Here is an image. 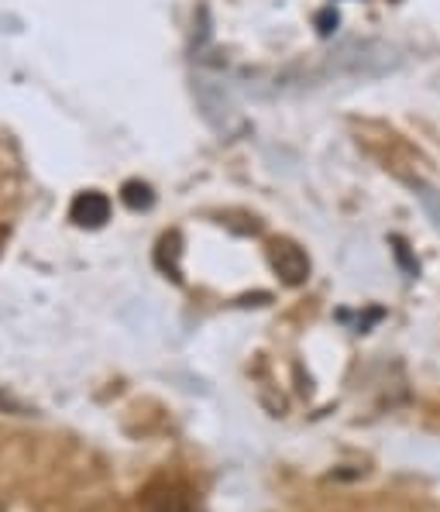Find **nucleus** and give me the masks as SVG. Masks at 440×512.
<instances>
[{"label": "nucleus", "mask_w": 440, "mask_h": 512, "mask_svg": "<svg viewBox=\"0 0 440 512\" xmlns=\"http://www.w3.org/2000/svg\"><path fill=\"white\" fill-rule=\"evenodd\" d=\"M272 265L282 275L286 286H303L310 279V258L303 248H296L293 241H275L272 244Z\"/></svg>", "instance_id": "nucleus-1"}, {"label": "nucleus", "mask_w": 440, "mask_h": 512, "mask_svg": "<svg viewBox=\"0 0 440 512\" xmlns=\"http://www.w3.org/2000/svg\"><path fill=\"white\" fill-rule=\"evenodd\" d=\"M138 512H190V492L179 482H155L141 495Z\"/></svg>", "instance_id": "nucleus-2"}, {"label": "nucleus", "mask_w": 440, "mask_h": 512, "mask_svg": "<svg viewBox=\"0 0 440 512\" xmlns=\"http://www.w3.org/2000/svg\"><path fill=\"white\" fill-rule=\"evenodd\" d=\"M83 210H86L83 224H100V220H107V200H104V196H86V200H80L76 214H83Z\"/></svg>", "instance_id": "nucleus-3"}, {"label": "nucleus", "mask_w": 440, "mask_h": 512, "mask_svg": "<svg viewBox=\"0 0 440 512\" xmlns=\"http://www.w3.org/2000/svg\"><path fill=\"white\" fill-rule=\"evenodd\" d=\"M392 244H396V258L403 262V269H406V272H416V265L410 262V255H406V241H399V238H396Z\"/></svg>", "instance_id": "nucleus-4"}, {"label": "nucleus", "mask_w": 440, "mask_h": 512, "mask_svg": "<svg viewBox=\"0 0 440 512\" xmlns=\"http://www.w3.org/2000/svg\"><path fill=\"white\" fill-rule=\"evenodd\" d=\"M334 28H337V14H334V11L320 14V31H324V35H330Z\"/></svg>", "instance_id": "nucleus-5"}]
</instances>
